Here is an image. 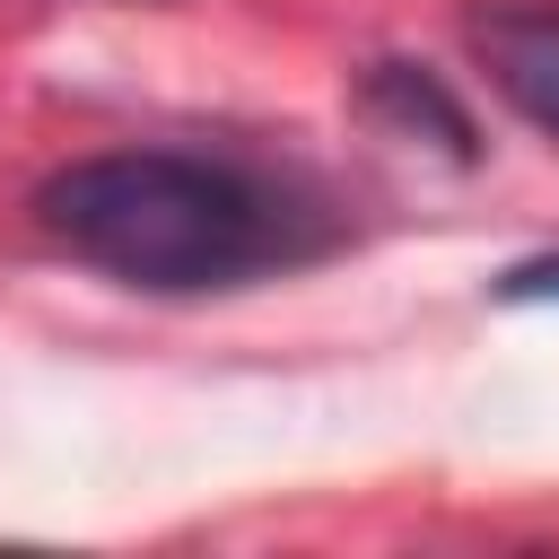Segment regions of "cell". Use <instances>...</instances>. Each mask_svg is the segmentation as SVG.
<instances>
[{
    "instance_id": "obj_1",
    "label": "cell",
    "mask_w": 559,
    "mask_h": 559,
    "mask_svg": "<svg viewBox=\"0 0 559 559\" xmlns=\"http://www.w3.org/2000/svg\"><path fill=\"white\" fill-rule=\"evenodd\" d=\"M44 236L148 297H201V288H245L262 271H288L332 245V227L262 183L253 166L192 157V148H105L70 157L35 192Z\"/></svg>"
},
{
    "instance_id": "obj_2",
    "label": "cell",
    "mask_w": 559,
    "mask_h": 559,
    "mask_svg": "<svg viewBox=\"0 0 559 559\" xmlns=\"http://www.w3.org/2000/svg\"><path fill=\"white\" fill-rule=\"evenodd\" d=\"M463 35H472L489 87H498L533 131L559 140V9H550V0H489V9L463 17Z\"/></svg>"
},
{
    "instance_id": "obj_3",
    "label": "cell",
    "mask_w": 559,
    "mask_h": 559,
    "mask_svg": "<svg viewBox=\"0 0 559 559\" xmlns=\"http://www.w3.org/2000/svg\"><path fill=\"white\" fill-rule=\"evenodd\" d=\"M367 105H376L393 131H428V140H437L445 157H463V166L480 157L472 114H463V105H454V96H445V87H437L419 61H376V70H367Z\"/></svg>"
},
{
    "instance_id": "obj_4",
    "label": "cell",
    "mask_w": 559,
    "mask_h": 559,
    "mask_svg": "<svg viewBox=\"0 0 559 559\" xmlns=\"http://www.w3.org/2000/svg\"><path fill=\"white\" fill-rule=\"evenodd\" d=\"M498 297H507V306H533V297H559V253H533V262H515V271L498 280Z\"/></svg>"
}]
</instances>
